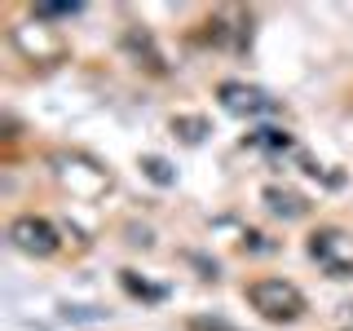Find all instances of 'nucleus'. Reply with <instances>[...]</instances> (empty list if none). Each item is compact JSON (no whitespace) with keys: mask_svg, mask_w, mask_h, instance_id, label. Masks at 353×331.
<instances>
[{"mask_svg":"<svg viewBox=\"0 0 353 331\" xmlns=\"http://www.w3.org/2000/svg\"><path fill=\"white\" fill-rule=\"evenodd\" d=\"M309 257H314L331 279H349L353 274V230H340V225H318L309 234Z\"/></svg>","mask_w":353,"mask_h":331,"instance_id":"nucleus-2","label":"nucleus"},{"mask_svg":"<svg viewBox=\"0 0 353 331\" xmlns=\"http://www.w3.org/2000/svg\"><path fill=\"white\" fill-rule=\"evenodd\" d=\"M172 128L181 132V141L199 146V141H203V132H208V119H203V115H176V119H172Z\"/></svg>","mask_w":353,"mask_h":331,"instance_id":"nucleus-7","label":"nucleus"},{"mask_svg":"<svg viewBox=\"0 0 353 331\" xmlns=\"http://www.w3.org/2000/svg\"><path fill=\"white\" fill-rule=\"evenodd\" d=\"M190 331H234L225 323H212V318H190Z\"/></svg>","mask_w":353,"mask_h":331,"instance_id":"nucleus-12","label":"nucleus"},{"mask_svg":"<svg viewBox=\"0 0 353 331\" xmlns=\"http://www.w3.org/2000/svg\"><path fill=\"white\" fill-rule=\"evenodd\" d=\"M124 49H128V53H132V58H137V62H141V53H146L150 71H163V58H159V53H154L150 36H146V31H141V27H128V31H124Z\"/></svg>","mask_w":353,"mask_h":331,"instance_id":"nucleus-6","label":"nucleus"},{"mask_svg":"<svg viewBox=\"0 0 353 331\" xmlns=\"http://www.w3.org/2000/svg\"><path fill=\"white\" fill-rule=\"evenodd\" d=\"M216 102L239 119H261V115H274V110H279V102H274L265 88L248 84V80H221L216 84Z\"/></svg>","mask_w":353,"mask_h":331,"instance_id":"nucleus-4","label":"nucleus"},{"mask_svg":"<svg viewBox=\"0 0 353 331\" xmlns=\"http://www.w3.org/2000/svg\"><path fill=\"white\" fill-rule=\"evenodd\" d=\"M261 203H265V212L279 217V221H305L309 217V199L301 190H292V185H265Z\"/></svg>","mask_w":353,"mask_h":331,"instance_id":"nucleus-5","label":"nucleus"},{"mask_svg":"<svg viewBox=\"0 0 353 331\" xmlns=\"http://www.w3.org/2000/svg\"><path fill=\"white\" fill-rule=\"evenodd\" d=\"M252 146H265V150H292V137L283 128H261L252 132Z\"/></svg>","mask_w":353,"mask_h":331,"instance_id":"nucleus-11","label":"nucleus"},{"mask_svg":"<svg viewBox=\"0 0 353 331\" xmlns=\"http://www.w3.org/2000/svg\"><path fill=\"white\" fill-rule=\"evenodd\" d=\"M119 283H124L132 296H141V301H163V296H168V292H163V287H150L146 279H137V274H132V270H119Z\"/></svg>","mask_w":353,"mask_h":331,"instance_id":"nucleus-8","label":"nucleus"},{"mask_svg":"<svg viewBox=\"0 0 353 331\" xmlns=\"http://www.w3.org/2000/svg\"><path fill=\"white\" fill-rule=\"evenodd\" d=\"M80 0H44V5H31V14L36 18H71V14H80Z\"/></svg>","mask_w":353,"mask_h":331,"instance_id":"nucleus-9","label":"nucleus"},{"mask_svg":"<svg viewBox=\"0 0 353 331\" xmlns=\"http://www.w3.org/2000/svg\"><path fill=\"white\" fill-rule=\"evenodd\" d=\"M9 243L22 252V257H36V261H49V257H58V248H62V234H58V225H53L49 217H36V212H22L9 221Z\"/></svg>","mask_w":353,"mask_h":331,"instance_id":"nucleus-3","label":"nucleus"},{"mask_svg":"<svg viewBox=\"0 0 353 331\" xmlns=\"http://www.w3.org/2000/svg\"><path fill=\"white\" fill-rule=\"evenodd\" d=\"M243 296H248V305L256 309L265 323H279V327L301 323L305 309H309L305 292L296 283H287V279H256V283H248V292H243Z\"/></svg>","mask_w":353,"mask_h":331,"instance_id":"nucleus-1","label":"nucleus"},{"mask_svg":"<svg viewBox=\"0 0 353 331\" xmlns=\"http://www.w3.org/2000/svg\"><path fill=\"white\" fill-rule=\"evenodd\" d=\"M141 172H146L154 185H172L176 181V172L168 168V159H159V154H146V159H141Z\"/></svg>","mask_w":353,"mask_h":331,"instance_id":"nucleus-10","label":"nucleus"}]
</instances>
